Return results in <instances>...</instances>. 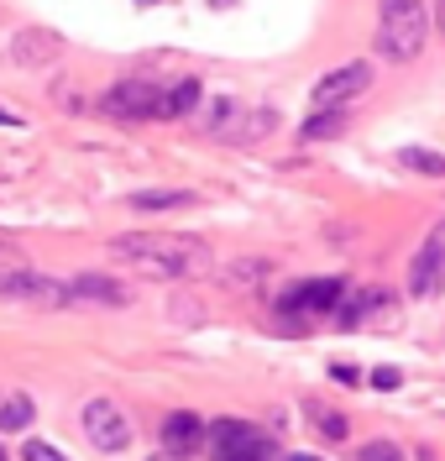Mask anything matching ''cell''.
Wrapping results in <instances>:
<instances>
[{
    "instance_id": "1",
    "label": "cell",
    "mask_w": 445,
    "mask_h": 461,
    "mask_svg": "<svg viewBox=\"0 0 445 461\" xmlns=\"http://www.w3.org/2000/svg\"><path fill=\"white\" fill-rule=\"evenodd\" d=\"M111 252L131 262L147 278H205L209 273V247L194 236H168V230H142V236H116Z\"/></svg>"
},
{
    "instance_id": "2",
    "label": "cell",
    "mask_w": 445,
    "mask_h": 461,
    "mask_svg": "<svg viewBox=\"0 0 445 461\" xmlns=\"http://www.w3.org/2000/svg\"><path fill=\"white\" fill-rule=\"evenodd\" d=\"M430 0H378V58L383 63H414L430 42Z\"/></svg>"
},
{
    "instance_id": "3",
    "label": "cell",
    "mask_w": 445,
    "mask_h": 461,
    "mask_svg": "<svg viewBox=\"0 0 445 461\" xmlns=\"http://www.w3.org/2000/svg\"><path fill=\"white\" fill-rule=\"evenodd\" d=\"M205 451L209 461H272V440L246 420H215L205 425Z\"/></svg>"
},
{
    "instance_id": "4",
    "label": "cell",
    "mask_w": 445,
    "mask_h": 461,
    "mask_svg": "<svg viewBox=\"0 0 445 461\" xmlns=\"http://www.w3.org/2000/svg\"><path fill=\"white\" fill-rule=\"evenodd\" d=\"M79 420H85L89 446H100V451H126L131 446V420L120 414L116 399H89Z\"/></svg>"
},
{
    "instance_id": "5",
    "label": "cell",
    "mask_w": 445,
    "mask_h": 461,
    "mask_svg": "<svg viewBox=\"0 0 445 461\" xmlns=\"http://www.w3.org/2000/svg\"><path fill=\"white\" fill-rule=\"evenodd\" d=\"M85 304H111V310H120V304H131V288L116 284V278H105V273H74L68 284H63V310H85Z\"/></svg>"
},
{
    "instance_id": "6",
    "label": "cell",
    "mask_w": 445,
    "mask_h": 461,
    "mask_svg": "<svg viewBox=\"0 0 445 461\" xmlns=\"http://www.w3.org/2000/svg\"><path fill=\"white\" fill-rule=\"evenodd\" d=\"M441 288H445V221L424 236V247H419L414 262H409V294H414V299H430V294H441Z\"/></svg>"
},
{
    "instance_id": "7",
    "label": "cell",
    "mask_w": 445,
    "mask_h": 461,
    "mask_svg": "<svg viewBox=\"0 0 445 461\" xmlns=\"http://www.w3.org/2000/svg\"><path fill=\"white\" fill-rule=\"evenodd\" d=\"M346 299L341 278H315V284H298L278 299V315H335Z\"/></svg>"
},
{
    "instance_id": "8",
    "label": "cell",
    "mask_w": 445,
    "mask_h": 461,
    "mask_svg": "<svg viewBox=\"0 0 445 461\" xmlns=\"http://www.w3.org/2000/svg\"><path fill=\"white\" fill-rule=\"evenodd\" d=\"M157 95H163V89H152L147 79H126V85L105 89L100 111L120 115V121H147V115H157Z\"/></svg>"
},
{
    "instance_id": "9",
    "label": "cell",
    "mask_w": 445,
    "mask_h": 461,
    "mask_svg": "<svg viewBox=\"0 0 445 461\" xmlns=\"http://www.w3.org/2000/svg\"><path fill=\"white\" fill-rule=\"evenodd\" d=\"M372 85V63H341V68H330L325 79L315 85V105L320 111H330V105H346L352 95H361V89Z\"/></svg>"
},
{
    "instance_id": "10",
    "label": "cell",
    "mask_w": 445,
    "mask_h": 461,
    "mask_svg": "<svg viewBox=\"0 0 445 461\" xmlns=\"http://www.w3.org/2000/svg\"><path fill=\"white\" fill-rule=\"evenodd\" d=\"M58 53H63V42L42 27H27L22 37H11V63L16 68H48Z\"/></svg>"
},
{
    "instance_id": "11",
    "label": "cell",
    "mask_w": 445,
    "mask_h": 461,
    "mask_svg": "<svg viewBox=\"0 0 445 461\" xmlns=\"http://www.w3.org/2000/svg\"><path fill=\"white\" fill-rule=\"evenodd\" d=\"M205 446V420L200 414H189V409H178L163 420V451L168 456H194Z\"/></svg>"
},
{
    "instance_id": "12",
    "label": "cell",
    "mask_w": 445,
    "mask_h": 461,
    "mask_svg": "<svg viewBox=\"0 0 445 461\" xmlns=\"http://www.w3.org/2000/svg\"><path fill=\"white\" fill-rule=\"evenodd\" d=\"M272 126H278V115H272V111H246V105H241L220 137H226V142H257V137H267Z\"/></svg>"
},
{
    "instance_id": "13",
    "label": "cell",
    "mask_w": 445,
    "mask_h": 461,
    "mask_svg": "<svg viewBox=\"0 0 445 461\" xmlns=\"http://www.w3.org/2000/svg\"><path fill=\"white\" fill-rule=\"evenodd\" d=\"M194 105H200V79H178L174 89L157 95V121H178V115H189Z\"/></svg>"
},
{
    "instance_id": "14",
    "label": "cell",
    "mask_w": 445,
    "mask_h": 461,
    "mask_svg": "<svg viewBox=\"0 0 445 461\" xmlns=\"http://www.w3.org/2000/svg\"><path fill=\"white\" fill-rule=\"evenodd\" d=\"M387 310H393V294L387 288H367L361 299H352L341 310V325H356V320H367V315H387Z\"/></svg>"
},
{
    "instance_id": "15",
    "label": "cell",
    "mask_w": 445,
    "mask_h": 461,
    "mask_svg": "<svg viewBox=\"0 0 445 461\" xmlns=\"http://www.w3.org/2000/svg\"><path fill=\"white\" fill-rule=\"evenodd\" d=\"M37 420V403L27 393H0V430H27Z\"/></svg>"
},
{
    "instance_id": "16",
    "label": "cell",
    "mask_w": 445,
    "mask_h": 461,
    "mask_svg": "<svg viewBox=\"0 0 445 461\" xmlns=\"http://www.w3.org/2000/svg\"><path fill=\"white\" fill-rule=\"evenodd\" d=\"M183 204H194L189 189H142V194H131V210H183Z\"/></svg>"
},
{
    "instance_id": "17",
    "label": "cell",
    "mask_w": 445,
    "mask_h": 461,
    "mask_svg": "<svg viewBox=\"0 0 445 461\" xmlns=\"http://www.w3.org/2000/svg\"><path fill=\"white\" fill-rule=\"evenodd\" d=\"M341 131H346V111L341 105H330V111L304 121V142H325V137H341Z\"/></svg>"
},
{
    "instance_id": "18",
    "label": "cell",
    "mask_w": 445,
    "mask_h": 461,
    "mask_svg": "<svg viewBox=\"0 0 445 461\" xmlns=\"http://www.w3.org/2000/svg\"><path fill=\"white\" fill-rule=\"evenodd\" d=\"M236 111H241L236 100H209L205 111H200V126H205V131H215V137H220V131L231 126V115H236Z\"/></svg>"
},
{
    "instance_id": "19",
    "label": "cell",
    "mask_w": 445,
    "mask_h": 461,
    "mask_svg": "<svg viewBox=\"0 0 445 461\" xmlns=\"http://www.w3.org/2000/svg\"><path fill=\"white\" fill-rule=\"evenodd\" d=\"M404 163L419 168V173H435V178L445 173V158H441V152H424V147H404Z\"/></svg>"
},
{
    "instance_id": "20",
    "label": "cell",
    "mask_w": 445,
    "mask_h": 461,
    "mask_svg": "<svg viewBox=\"0 0 445 461\" xmlns=\"http://www.w3.org/2000/svg\"><path fill=\"white\" fill-rule=\"evenodd\" d=\"M22 267H27V258H22V247H11V241H0V284H5V278H16Z\"/></svg>"
},
{
    "instance_id": "21",
    "label": "cell",
    "mask_w": 445,
    "mask_h": 461,
    "mask_svg": "<svg viewBox=\"0 0 445 461\" xmlns=\"http://www.w3.org/2000/svg\"><path fill=\"white\" fill-rule=\"evenodd\" d=\"M267 273V262H236L231 273H226V284H236V288H246V284H257Z\"/></svg>"
},
{
    "instance_id": "22",
    "label": "cell",
    "mask_w": 445,
    "mask_h": 461,
    "mask_svg": "<svg viewBox=\"0 0 445 461\" xmlns=\"http://www.w3.org/2000/svg\"><path fill=\"white\" fill-rule=\"evenodd\" d=\"M356 461H404V451H398L393 440H372V446H361V456Z\"/></svg>"
},
{
    "instance_id": "23",
    "label": "cell",
    "mask_w": 445,
    "mask_h": 461,
    "mask_svg": "<svg viewBox=\"0 0 445 461\" xmlns=\"http://www.w3.org/2000/svg\"><path fill=\"white\" fill-rule=\"evenodd\" d=\"M22 461H68L58 451V446H48V440H27V446H22Z\"/></svg>"
},
{
    "instance_id": "24",
    "label": "cell",
    "mask_w": 445,
    "mask_h": 461,
    "mask_svg": "<svg viewBox=\"0 0 445 461\" xmlns=\"http://www.w3.org/2000/svg\"><path fill=\"white\" fill-rule=\"evenodd\" d=\"M398 383H404L398 367H378V373H372V388H398Z\"/></svg>"
},
{
    "instance_id": "25",
    "label": "cell",
    "mask_w": 445,
    "mask_h": 461,
    "mask_svg": "<svg viewBox=\"0 0 445 461\" xmlns=\"http://www.w3.org/2000/svg\"><path fill=\"white\" fill-rule=\"evenodd\" d=\"M320 425H325V435H346V420L341 414H320Z\"/></svg>"
},
{
    "instance_id": "26",
    "label": "cell",
    "mask_w": 445,
    "mask_h": 461,
    "mask_svg": "<svg viewBox=\"0 0 445 461\" xmlns=\"http://www.w3.org/2000/svg\"><path fill=\"white\" fill-rule=\"evenodd\" d=\"M430 22H435V32L445 37V0H435V16H430Z\"/></svg>"
},
{
    "instance_id": "27",
    "label": "cell",
    "mask_w": 445,
    "mask_h": 461,
    "mask_svg": "<svg viewBox=\"0 0 445 461\" xmlns=\"http://www.w3.org/2000/svg\"><path fill=\"white\" fill-rule=\"evenodd\" d=\"M0 126H22V115H11V111H0Z\"/></svg>"
},
{
    "instance_id": "28",
    "label": "cell",
    "mask_w": 445,
    "mask_h": 461,
    "mask_svg": "<svg viewBox=\"0 0 445 461\" xmlns=\"http://www.w3.org/2000/svg\"><path fill=\"white\" fill-rule=\"evenodd\" d=\"M283 461H320V456H304V451H294V456H283Z\"/></svg>"
},
{
    "instance_id": "29",
    "label": "cell",
    "mask_w": 445,
    "mask_h": 461,
    "mask_svg": "<svg viewBox=\"0 0 445 461\" xmlns=\"http://www.w3.org/2000/svg\"><path fill=\"white\" fill-rule=\"evenodd\" d=\"M152 461H174V456H168V451H163V456H152Z\"/></svg>"
},
{
    "instance_id": "30",
    "label": "cell",
    "mask_w": 445,
    "mask_h": 461,
    "mask_svg": "<svg viewBox=\"0 0 445 461\" xmlns=\"http://www.w3.org/2000/svg\"><path fill=\"white\" fill-rule=\"evenodd\" d=\"M0 461H5V451H0Z\"/></svg>"
}]
</instances>
